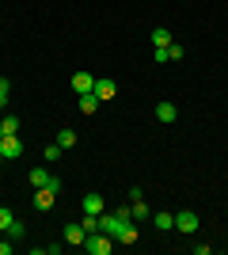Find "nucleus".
<instances>
[{
	"label": "nucleus",
	"instance_id": "20e7f679",
	"mask_svg": "<svg viewBox=\"0 0 228 255\" xmlns=\"http://www.w3.org/2000/svg\"><path fill=\"white\" fill-rule=\"evenodd\" d=\"M198 225H202V221H198V213H190V210L175 213V229H179V233L190 236V233H198Z\"/></svg>",
	"mask_w": 228,
	"mask_h": 255
},
{
	"label": "nucleus",
	"instance_id": "f257e3e1",
	"mask_svg": "<svg viewBox=\"0 0 228 255\" xmlns=\"http://www.w3.org/2000/svg\"><path fill=\"white\" fill-rule=\"evenodd\" d=\"M114 244H118V240H114V236H107V233H99V229L84 236V252H87V255H110V252H114Z\"/></svg>",
	"mask_w": 228,
	"mask_h": 255
},
{
	"label": "nucleus",
	"instance_id": "6ab92c4d",
	"mask_svg": "<svg viewBox=\"0 0 228 255\" xmlns=\"http://www.w3.org/2000/svg\"><path fill=\"white\" fill-rule=\"evenodd\" d=\"M118 244H137V225H126V229H122V236H118Z\"/></svg>",
	"mask_w": 228,
	"mask_h": 255
},
{
	"label": "nucleus",
	"instance_id": "5701e85b",
	"mask_svg": "<svg viewBox=\"0 0 228 255\" xmlns=\"http://www.w3.org/2000/svg\"><path fill=\"white\" fill-rule=\"evenodd\" d=\"M11 252H15V244H8V240L0 236V255H11Z\"/></svg>",
	"mask_w": 228,
	"mask_h": 255
},
{
	"label": "nucleus",
	"instance_id": "2eb2a0df",
	"mask_svg": "<svg viewBox=\"0 0 228 255\" xmlns=\"http://www.w3.org/2000/svg\"><path fill=\"white\" fill-rule=\"evenodd\" d=\"M57 145H61V149H73V145H76V129H57Z\"/></svg>",
	"mask_w": 228,
	"mask_h": 255
},
{
	"label": "nucleus",
	"instance_id": "9b49d317",
	"mask_svg": "<svg viewBox=\"0 0 228 255\" xmlns=\"http://www.w3.org/2000/svg\"><path fill=\"white\" fill-rule=\"evenodd\" d=\"M175 115H179V107H175V103H167V99L156 103V118H160V122H175Z\"/></svg>",
	"mask_w": 228,
	"mask_h": 255
},
{
	"label": "nucleus",
	"instance_id": "39448f33",
	"mask_svg": "<svg viewBox=\"0 0 228 255\" xmlns=\"http://www.w3.org/2000/svg\"><path fill=\"white\" fill-rule=\"evenodd\" d=\"M61 236H65V244H76V248H84V225H80V221H69L65 225V229H61Z\"/></svg>",
	"mask_w": 228,
	"mask_h": 255
},
{
	"label": "nucleus",
	"instance_id": "423d86ee",
	"mask_svg": "<svg viewBox=\"0 0 228 255\" xmlns=\"http://www.w3.org/2000/svg\"><path fill=\"white\" fill-rule=\"evenodd\" d=\"M73 92H80V96L95 92V76L91 73H73Z\"/></svg>",
	"mask_w": 228,
	"mask_h": 255
},
{
	"label": "nucleus",
	"instance_id": "412c9836",
	"mask_svg": "<svg viewBox=\"0 0 228 255\" xmlns=\"http://www.w3.org/2000/svg\"><path fill=\"white\" fill-rule=\"evenodd\" d=\"M183 46H179V42H171V46H167V61H183Z\"/></svg>",
	"mask_w": 228,
	"mask_h": 255
},
{
	"label": "nucleus",
	"instance_id": "ddd939ff",
	"mask_svg": "<svg viewBox=\"0 0 228 255\" xmlns=\"http://www.w3.org/2000/svg\"><path fill=\"white\" fill-rule=\"evenodd\" d=\"M61 156H65V149H61L57 141H50V145H46V149H42V160H46V164H57V160H61Z\"/></svg>",
	"mask_w": 228,
	"mask_h": 255
},
{
	"label": "nucleus",
	"instance_id": "b1692460",
	"mask_svg": "<svg viewBox=\"0 0 228 255\" xmlns=\"http://www.w3.org/2000/svg\"><path fill=\"white\" fill-rule=\"evenodd\" d=\"M4 107H8V96H4V92H0V111H4Z\"/></svg>",
	"mask_w": 228,
	"mask_h": 255
},
{
	"label": "nucleus",
	"instance_id": "1a4fd4ad",
	"mask_svg": "<svg viewBox=\"0 0 228 255\" xmlns=\"http://www.w3.org/2000/svg\"><path fill=\"white\" fill-rule=\"evenodd\" d=\"M114 92H118V84H114V80H99V76H95V96H99V103L114 99Z\"/></svg>",
	"mask_w": 228,
	"mask_h": 255
},
{
	"label": "nucleus",
	"instance_id": "dca6fc26",
	"mask_svg": "<svg viewBox=\"0 0 228 255\" xmlns=\"http://www.w3.org/2000/svg\"><path fill=\"white\" fill-rule=\"evenodd\" d=\"M130 217H133V221H145V217H149V206H145V198H133Z\"/></svg>",
	"mask_w": 228,
	"mask_h": 255
},
{
	"label": "nucleus",
	"instance_id": "4be33fe9",
	"mask_svg": "<svg viewBox=\"0 0 228 255\" xmlns=\"http://www.w3.org/2000/svg\"><path fill=\"white\" fill-rule=\"evenodd\" d=\"M167 46H171V42H167ZM167 46H156V50H152V61H167Z\"/></svg>",
	"mask_w": 228,
	"mask_h": 255
},
{
	"label": "nucleus",
	"instance_id": "f8f14e48",
	"mask_svg": "<svg viewBox=\"0 0 228 255\" xmlns=\"http://www.w3.org/2000/svg\"><path fill=\"white\" fill-rule=\"evenodd\" d=\"M95 111H99V96H95V92L80 96V115H95Z\"/></svg>",
	"mask_w": 228,
	"mask_h": 255
},
{
	"label": "nucleus",
	"instance_id": "393cba45",
	"mask_svg": "<svg viewBox=\"0 0 228 255\" xmlns=\"http://www.w3.org/2000/svg\"><path fill=\"white\" fill-rule=\"evenodd\" d=\"M0 236H4V229H0Z\"/></svg>",
	"mask_w": 228,
	"mask_h": 255
},
{
	"label": "nucleus",
	"instance_id": "0eeeda50",
	"mask_svg": "<svg viewBox=\"0 0 228 255\" xmlns=\"http://www.w3.org/2000/svg\"><path fill=\"white\" fill-rule=\"evenodd\" d=\"M103 206H107V202H103V194H99V191H87V194H84V213L99 217V213H103Z\"/></svg>",
	"mask_w": 228,
	"mask_h": 255
},
{
	"label": "nucleus",
	"instance_id": "a211bd4d",
	"mask_svg": "<svg viewBox=\"0 0 228 255\" xmlns=\"http://www.w3.org/2000/svg\"><path fill=\"white\" fill-rule=\"evenodd\" d=\"M4 236H8V240H23V236H27V229H23V221H19V217H15V221L8 225V233H4Z\"/></svg>",
	"mask_w": 228,
	"mask_h": 255
},
{
	"label": "nucleus",
	"instance_id": "f3484780",
	"mask_svg": "<svg viewBox=\"0 0 228 255\" xmlns=\"http://www.w3.org/2000/svg\"><path fill=\"white\" fill-rule=\"evenodd\" d=\"M167 42H175L171 31H167V27H156V31H152V46H167Z\"/></svg>",
	"mask_w": 228,
	"mask_h": 255
},
{
	"label": "nucleus",
	"instance_id": "9d476101",
	"mask_svg": "<svg viewBox=\"0 0 228 255\" xmlns=\"http://www.w3.org/2000/svg\"><path fill=\"white\" fill-rule=\"evenodd\" d=\"M152 225H156V233H171L175 229V213H152Z\"/></svg>",
	"mask_w": 228,
	"mask_h": 255
},
{
	"label": "nucleus",
	"instance_id": "7ed1b4c3",
	"mask_svg": "<svg viewBox=\"0 0 228 255\" xmlns=\"http://www.w3.org/2000/svg\"><path fill=\"white\" fill-rule=\"evenodd\" d=\"M0 156H4V160L23 156V137H19V133H8V137H0Z\"/></svg>",
	"mask_w": 228,
	"mask_h": 255
},
{
	"label": "nucleus",
	"instance_id": "f03ea898",
	"mask_svg": "<svg viewBox=\"0 0 228 255\" xmlns=\"http://www.w3.org/2000/svg\"><path fill=\"white\" fill-rule=\"evenodd\" d=\"M27 183H31L34 191H38V187H54V191H61V179L50 175L46 168H31V171H27Z\"/></svg>",
	"mask_w": 228,
	"mask_h": 255
},
{
	"label": "nucleus",
	"instance_id": "4468645a",
	"mask_svg": "<svg viewBox=\"0 0 228 255\" xmlns=\"http://www.w3.org/2000/svg\"><path fill=\"white\" fill-rule=\"evenodd\" d=\"M8 133H19V118H15V115L0 118V137H8Z\"/></svg>",
	"mask_w": 228,
	"mask_h": 255
},
{
	"label": "nucleus",
	"instance_id": "aec40b11",
	"mask_svg": "<svg viewBox=\"0 0 228 255\" xmlns=\"http://www.w3.org/2000/svg\"><path fill=\"white\" fill-rule=\"evenodd\" d=\"M15 221V213L8 210V206H0V229H4V233H8V225Z\"/></svg>",
	"mask_w": 228,
	"mask_h": 255
},
{
	"label": "nucleus",
	"instance_id": "a878e982",
	"mask_svg": "<svg viewBox=\"0 0 228 255\" xmlns=\"http://www.w3.org/2000/svg\"><path fill=\"white\" fill-rule=\"evenodd\" d=\"M0 160H4V156H0Z\"/></svg>",
	"mask_w": 228,
	"mask_h": 255
},
{
	"label": "nucleus",
	"instance_id": "6e6552de",
	"mask_svg": "<svg viewBox=\"0 0 228 255\" xmlns=\"http://www.w3.org/2000/svg\"><path fill=\"white\" fill-rule=\"evenodd\" d=\"M54 198H57L54 187H38V191H34V206H38V210H54Z\"/></svg>",
	"mask_w": 228,
	"mask_h": 255
}]
</instances>
